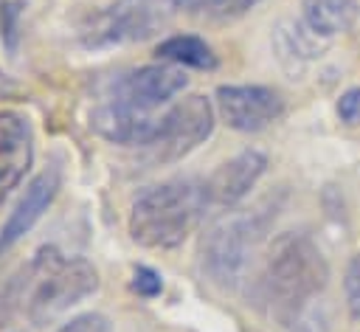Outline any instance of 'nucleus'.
<instances>
[{
	"instance_id": "20e7f679",
	"label": "nucleus",
	"mask_w": 360,
	"mask_h": 332,
	"mask_svg": "<svg viewBox=\"0 0 360 332\" xmlns=\"http://www.w3.org/2000/svg\"><path fill=\"white\" fill-rule=\"evenodd\" d=\"M262 231L264 222L259 219L256 211H228L217 217L200 239L202 276L222 290L239 287V281L250 267Z\"/></svg>"
},
{
	"instance_id": "6e6552de",
	"label": "nucleus",
	"mask_w": 360,
	"mask_h": 332,
	"mask_svg": "<svg viewBox=\"0 0 360 332\" xmlns=\"http://www.w3.org/2000/svg\"><path fill=\"white\" fill-rule=\"evenodd\" d=\"M219 118L236 132H259L284 115V98L264 84H219L214 93Z\"/></svg>"
},
{
	"instance_id": "423d86ee",
	"label": "nucleus",
	"mask_w": 360,
	"mask_h": 332,
	"mask_svg": "<svg viewBox=\"0 0 360 332\" xmlns=\"http://www.w3.org/2000/svg\"><path fill=\"white\" fill-rule=\"evenodd\" d=\"M214 132V104L211 98L191 93L174 101L155 127L152 141L143 146L152 163H174L194 152Z\"/></svg>"
},
{
	"instance_id": "a211bd4d",
	"label": "nucleus",
	"mask_w": 360,
	"mask_h": 332,
	"mask_svg": "<svg viewBox=\"0 0 360 332\" xmlns=\"http://www.w3.org/2000/svg\"><path fill=\"white\" fill-rule=\"evenodd\" d=\"M56 332H112V324L101 312H82V315L65 321Z\"/></svg>"
},
{
	"instance_id": "dca6fc26",
	"label": "nucleus",
	"mask_w": 360,
	"mask_h": 332,
	"mask_svg": "<svg viewBox=\"0 0 360 332\" xmlns=\"http://www.w3.org/2000/svg\"><path fill=\"white\" fill-rule=\"evenodd\" d=\"M259 3H262V0H208V6H205V17L219 20V23H225V20H236V17L248 14L250 8H256Z\"/></svg>"
},
{
	"instance_id": "412c9836",
	"label": "nucleus",
	"mask_w": 360,
	"mask_h": 332,
	"mask_svg": "<svg viewBox=\"0 0 360 332\" xmlns=\"http://www.w3.org/2000/svg\"><path fill=\"white\" fill-rule=\"evenodd\" d=\"M174 11H188V14H205L208 0H169Z\"/></svg>"
},
{
	"instance_id": "39448f33",
	"label": "nucleus",
	"mask_w": 360,
	"mask_h": 332,
	"mask_svg": "<svg viewBox=\"0 0 360 332\" xmlns=\"http://www.w3.org/2000/svg\"><path fill=\"white\" fill-rule=\"evenodd\" d=\"M172 11L169 0H112L79 23L76 39L87 51L143 42L166 28Z\"/></svg>"
},
{
	"instance_id": "7ed1b4c3",
	"label": "nucleus",
	"mask_w": 360,
	"mask_h": 332,
	"mask_svg": "<svg viewBox=\"0 0 360 332\" xmlns=\"http://www.w3.org/2000/svg\"><path fill=\"white\" fill-rule=\"evenodd\" d=\"M25 298L22 309L34 326H48L98 290V270L84 256H65L45 245L22 267Z\"/></svg>"
},
{
	"instance_id": "6ab92c4d",
	"label": "nucleus",
	"mask_w": 360,
	"mask_h": 332,
	"mask_svg": "<svg viewBox=\"0 0 360 332\" xmlns=\"http://www.w3.org/2000/svg\"><path fill=\"white\" fill-rule=\"evenodd\" d=\"M346 304H349V312L354 318H360V256H354L349 262V270H346Z\"/></svg>"
},
{
	"instance_id": "9b49d317",
	"label": "nucleus",
	"mask_w": 360,
	"mask_h": 332,
	"mask_svg": "<svg viewBox=\"0 0 360 332\" xmlns=\"http://www.w3.org/2000/svg\"><path fill=\"white\" fill-rule=\"evenodd\" d=\"M158 118L155 113H146V110H138V107H129L124 101H112V98H101L90 115H87V124L90 129L110 141V143H121V146H146L155 135V127H158Z\"/></svg>"
},
{
	"instance_id": "f257e3e1",
	"label": "nucleus",
	"mask_w": 360,
	"mask_h": 332,
	"mask_svg": "<svg viewBox=\"0 0 360 332\" xmlns=\"http://www.w3.org/2000/svg\"><path fill=\"white\" fill-rule=\"evenodd\" d=\"M329 281V264L307 234H281L256 276L253 298L278 321H292Z\"/></svg>"
},
{
	"instance_id": "9d476101",
	"label": "nucleus",
	"mask_w": 360,
	"mask_h": 332,
	"mask_svg": "<svg viewBox=\"0 0 360 332\" xmlns=\"http://www.w3.org/2000/svg\"><path fill=\"white\" fill-rule=\"evenodd\" d=\"M34 163V129L25 113L0 110V208Z\"/></svg>"
},
{
	"instance_id": "f03ea898",
	"label": "nucleus",
	"mask_w": 360,
	"mask_h": 332,
	"mask_svg": "<svg viewBox=\"0 0 360 332\" xmlns=\"http://www.w3.org/2000/svg\"><path fill=\"white\" fill-rule=\"evenodd\" d=\"M205 208V183L194 177H172L135 194L127 228L135 245L149 250H172L188 239Z\"/></svg>"
},
{
	"instance_id": "1a4fd4ad",
	"label": "nucleus",
	"mask_w": 360,
	"mask_h": 332,
	"mask_svg": "<svg viewBox=\"0 0 360 332\" xmlns=\"http://www.w3.org/2000/svg\"><path fill=\"white\" fill-rule=\"evenodd\" d=\"M59 186H62V166L59 163H48L39 174L31 177L22 197L14 203V208L8 211V217L0 225V253L11 250L39 222V217L48 211V205L59 194Z\"/></svg>"
},
{
	"instance_id": "aec40b11",
	"label": "nucleus",
	"mask_w": 360,
	"mask_h": 332,
	"mask_svg": "<svg viewBox=\"0 0 360 332\" xmlns=\"http://www.w3.org/2000/svg\"><path fill=\"white\" fill-rule=\"evenodd\" d=\"M338 115L346 124H360V87H352L338 98Z\"/></svg>"
},
{
	"instance_id": "f8f14e48",
	"label": "nucleus",
	"mask_w": 360,
	"mask_h": 332,
	"mask_svg": "<svg viewBox=\"0 0 360 332\" xmlns=\"http://www.w3.org/2000/svg\"><path fill=\"white\" fill-rule=\"evenodd\" d=\"M264 172H267V155L259 149H242L239 155L219 163L205 180L208 205H217V208L236 205L242 197L250 194V189L262 180Z\"/></svg>"
},
{
	"instance_id": "0eeeda50",
	"label": "nucleus",
	"mask_w": 360,
	"mask_h": 332,
	"mask_svg": "<svg viewBox=\"0 0 360 332\" xmlns=\"http://www.w3.org/2000/svg\"><path fill=\"white\" fill-rule=\"evenodd\" d=\"M186 84H188V76L180 65H141L112 76L104 90V98L155 113L158 107L169 104L177 93H183Z\"/></svg>"
},
{
	"instance_id": "2eb2a0df",
	"label": "nucleus",
	"mask_w": 360,
	"mask_h": 332,
	"mask_svg": "<svg viewBox=\"0 0 360 332\" xmlns=\"http://www.w3.org/2000/svg\"><path fill=\"white\" fill-rule=\"evenodd\" d=\"M20 14H22V0H0V42L6 45V51H17Z\"/></svg>"
},
{
	"instance_id": "f3484780",
	"label": "nucleus",
	"mask_w": 360,
	"mask_h": 332,
	"mask_svg": "<svg viewBox=\"0 0 360 332\" xmlns=\"http://www.w3.org/2000/svg\"><path fill=\"white\" fill-rule=\"evenodd\" d=\"M129 284H132V293H138L141 298H155V295L163 293V276L158 270L146 267V264H138L132 270V281Z\"/></svg>"
},
{
	"instance_id": "ddd939ff",
	"label": "nucleus",
	"mask_w": 360,
	"mask_h": 332,
	"mask_svg": "<svg viewBox=\"0 0 360 332\" xmlns=\"http://www.w3.org/2000/svg\"><path fill=\"white\" fill-rule=\"evenodd\" d=\"M301 14L307 28L315 37H335L352 31V25L360 17L357 0H304Z\"/></svg>"
},
{
	"instance_id": "4468645a",
	"label": "nucleus",
	"mask_w": 360,
	"mask_h": 332,
	"mask_svg": "<svg viewBox=\"0 0 360 332\" xmlns=\"http://www.w3.org/2000/svg\"><path fill=\"white\" fill-rule=\"evenodd\" d=\"M158 59H166L172 65H180V68H197V70H211L217 68V56L211 51V45L202 39V37H194V34H174V37H166L158 48H155Z\"/></svg>"
}]
</instances>
